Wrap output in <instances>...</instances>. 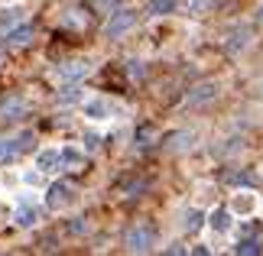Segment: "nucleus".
<instances>
[{
    "instance_id": "1",
    "label": "nucleus",
    "mask_w": 263,
    "mask_h": 256,
    "mask_svg": "<svg viewBox=\"0 0 263 256\" xmlns=\"http://www.w3.org/2000/svg\"><path fill=\"white\" fill-rule=\"evenodd\" d=\"M153 243H156V230L149 227V224H137V227H130L127 237H124V247L130 253H149Z\"/></svg>"
},
{
    "instance_id": "2",
    "label": "nucleus",
    "mask_w": 263,
    "mask_h": 256,
    "mask_svg": "<svg viewBox=\"0 0 263 256\" xmlns=\"http://www.w3.org/2000/svg\"><path fill=\"white\" fill-rule=\"evenodd\" d=\"M228 211L234 214V218H254V214L260 211V198L250 188H240L231 194V204H228Z\"/></svg>"
},
{
    "instance_id": "3",
    "label": "nucleus",
    "mask_w": 263,
    "mask_h": 256,
    "mask_svg": "<svg viewBox=\"0 0 263 256\" xmlns=\"http://www.w3.org/2000/svg\"><path fill=\"white\" fill-rule=\"evenodd\" d=\"M137 26V13L134 10H114L107 19V26H104V36L107 39H120L124 33H130V29Z\"/></svg>"
},
{
    "instance_id": "4",
    "label": "nucleus",
    "mask_w": 263,
    "mask_h": 256,
    "mask_svg": "<svg viewBox=\"0 0 263 256\" xmlns=\"http://www.w3.org/2000/svg\"><path fill=\"white\" fill-rule=\"evenodd\" d=\"M75 201V188L68 185V182H52L46 191V208L49 211H65L68 204Z\"/></svg>"
},
{
    "instance_id": "5",
    "label": "nucleus",
    "mask_w": 263,
    "mask_h": 256,
    "mask_svg": "<svg viewBox=\"0 0 263 256\" xmlns=\"http://www.w3.org/2000/svg\"><path fill=\"white\" fill-rule=\"evenodd\" d=\"M205 224L215 233H228L231 227H234V214H231L228 208H215L211 214H205Z\"/></svg>"
},
{
    "instance_id": "6",
    "label": "nucleus",
    "mask_w": 263,
    "mask_h": 256,
    "mask_svg": "<svg viewBox=\"0 0 263 256\" xmlns=\"http://www.w3.org/2000/svg\"><path fill=\"white\" fill-rule=\"evenodd\" d=\"M26 101L23 97H4L0 101V120H20V117H26Z\"/></svg>"
},
{
    "instance_id": "7",
    "label": "nucleus",
    "mask_w": 263,
    "mask_h": 256,
    "mask_svg": "<svg viewBox=\"0 0 263 256\" xmlns=\"http://www.w3.org/2000/svg\"><path fill=\"white\" fill-rule=\"evenodd\" d=\"M247 43H250V26H234V29H231V33H228V52L231 55H237V52H244V49H247Z\"/></svg>"
},
{
    "instance_id": "8",
    "label": "nucleus",
    "mask_w": 263,
    "mask_h": 256,
    "mask_svg": "<svg viewBox=\"0 0 263 256\" xmlns=\"http://www.w3.org/2000/svg\"><path fill=\"white\" fill-rule=\"evenodd\" d=\"M88 71H91V62H85V58H75V62H65L62 68H59V78H62V81H82Z\"/></svg>"
},
{
    "instance_id": "9",
    "label": "nucleus",
    "mask_w": 263,
    "mask_h": 256,
    "mask_svg": "<svg viewBox=\"0 0 263 256\" xmlns=\"http://www.w3.org/2000/svg\"><path fill=\"white\" fill-rule=\"evenodd\" d=\"M59 169H85V152H78L75 146H65V149H59Z\"/></svg>"
},
{
    "instance_id": "10",
    "label": "nucleus",
    "mask_w": 263,
    "mask_h": 256,
    "mask_svg": "<svg viewBox=\"0 0 263 256\" xmlns=\"http://www.w3.org/2000/svg\"><path fill=\"white\" fill-rule=\"evenodd\" d=\"M215 97H218V85H215V81H205V85H198L189 94V104L198 107V104H208V101H215Z\"/></svg>"
},
{
    "instance_id": "11",
    "label": "nucleus",
    "mask_w": 263,
    "mask_h": 256,
    "mask_svg": "<svg viewBox=\"0 0 263 256\" xmlns=\"http://www.w3.org/2000/svg\"><path fill=\"white\" fill-rule=\"evenodd\" d=\"M85 117L88 120H107L110 117V101H104V97L85 101Z\"/></svg>"
},
{
    "instance_id": "12",
    "label": "nucleus",
    "mask_w": 263,
    "mask_h": 256,
    "mask_svg": "<svg viewBox=\"0 0 263 256\" xmlns=\"http://www.w3.org/2000/svg\"><path fill=\"white\" fill-rule=\"evenodd\" d=\"M29 43H33V26H29V23H23V26H16V29L7 33V46H13V49L29 46Z\"/></svg>"
},
{
    "instance_id": "13",
    "label": "nucleus",
    "mask_w": 263,
    "mask_h": 256,
    "mask_svg": "<svg viewBox=\"0 0 263 256\" xmlns=\"http://www.w3.org/2000/svg\"><path fill=\"white\" fill-rule=\"evenodd\" d=\"M201 227H205V214H201L198 208H189L185 214H182V230L185 233H198Z\"/></svg>"
},
{
    "instance_id": "14",
    "label": "nucleus",
    "mask_w": 263,
    "mask_h": 256,
    "mask_svg": "<svg viewBox=\"0 0 263 256\" xmlns=\"http://www.w3.org/2000/svg\"><path fill=\"white\" fill-rule=\"evenodd\" d=\"M192 140H195L192 130H179V133L169 136V149H173V152H185V149H192Z\"/></svg>"
},
{
    "instance_id": "15",
    "label": "nucleus",
    "mask_w": 263,
    "mask_h": 256,
    "mask_svg": "<svg viewBox=\"0 0 263 256\" xmlns=\"http://www.w3.org/2000/svg\"><path fill=\"white\" fill-rule=\"evenodd\" d=\"M36 169L39 172H55L59 169V149H43L36 156Z\"/></svg>"
},
{
    "instance_id": "16",
    "label": "nucleus",
    "mask_w": 263,
    "mask_h": 256,
    "mask_svg": "<svg viewBox=\"0 0 263 256\" xmlns=\"http://www.w3.org/2000/svg\"><path fill=\"white\" fill-rule=\"evenodd\" d=\"M36 221H39V211L33 204H20L16 208V224L20 227H36Z\"/></svg>"
},
{
    "instance_id": "17",
    "label": "nucleus",
    "mask_w": 263,
    "mask_h": 256,
    "mask_svg": "<svg viewBox=\"0 0 263 256\" xmlns=\"http://www.w3.org/2000/svg\"><path fill=\"white\" fill-rule=\"evenodd\" d=\"M146 10H149V16H166L176 10V0H149Z\"/></svg>"
},
{
    "instance_id": "18",
    "label": "nucleus",
    "mask_w": 263,
    "mask_h": 256,
    "mask_svg": "<svg viewBox=\"0 0 263 256\" xmlns=\"http://www.w3.org/2000/svg\"><path fill=\"white\" fill-rule=\"evenodd\" d=\"M263 247H260V240H240L237 247H234V253L237 256H257Z\"/></svg>"
},
{
    "instance_id": "19",
    "label": "nucleus",
    "mask_w": 263,
    "mask_h": 256,
    "mask_svg": "<svg viewBox=\"0 0 263 256\" xmlns=\"http://www.w3.org/2000/svg\"><path fill=\"white\" fill-rule=\"evenodd\" d=\"M185 10H189V16H201L211 10V0H185Z\"/></svg>"
},
{
    "instance_id": "20",
    "label": "nucleus",
    "mask_w": 263,
    "mask_h": 256,
    "mask_svg": "<svg viewBox=\"0 0 263 256\" xmlns=\"http://www.w3.org/2000/svg\"><path fill=\"white\" fill-rule=\"evenodd\" d=\"M16 152H20L16 149V140H0V162H10Z\"/></svg>"
},
{
    "instance_id": "21",
    "label": "nucleus",
    "mask_w": 263,
    "mask_h": 256,
    "mask_svg": "<svg viewBox=\"0 0 263 256\" xmlns=\"http://www.w3.org/2000/svg\"><path fill=\"white\" fill-rule=\"evenodd\" d=\"M78 13H82V10H68V16L62 19V23H65V26H85V23H88V16L82 19Z\"/></svg>"
},
{
    "instance_id": "22",
    "label": "nucleus",
    "mask_w": 263,
    "mask_h": 256,
    "mask_svg": "<svg viewBox=\"0 0 263 256\" xmlns=\"http://www.w3.org/2000/svg\"><path fill=\"white\" fill-rule=\"evenodd\" d=\"M98 146H101V136L88 133V136H85V149H88V152H98Z\"/></svg>"
},
{
    "instance_id": "23",
    "label": "nucleus",
    "mask_w": 263,
    "mask_h": 256,
    "mask_svg": "<svg viewBox=\"0 0 263 256\" xmlns=\"http://www.w3.org/2000/svg\"><path fill=\"white\" fill-rule=\"evenodd\" d=\"M130 78H143V62H130Z\"/></svg>"
},
{
    "instance_id": "24",
    "label": "nucleus",
    "mask_w": 263,
    "mask_h": 256,
    "mask_svg": "<svg viewBox=\"0 0 263 256\" xmlns=\"http://www.w3.org/2000/svg\"><path fill=\"white\" fill-rule=\"evenodd\" d=\"M68 230H72V233H85V230H88V224H85L82 218H75V224H68Z\"/></svg>"
},
{
    "instance_id": "25",
    "label": "nucleus",
    "mask_w": 263,
    "mask_h": 256,
    "mask_svg": "<svg viewBox=\"0 0 263 256\" xmlns=\"http://www.w3.org/2000/svg\"><path fill=\"white\" fill-rule=\"evenodd\" d=\"M72 101H78V88H65V94H62V104H72Z\"/></svg>"
},
{
    "instance_id": "26",
    "label": "nucleus",
    "mask_w": 263,
    "mask_h": 256,
    "mask_svg": "<svg viewBox=\"0 0 263 256\" xmlns=\"http://www.w3.org/2000/svg\"><path fill=\"white\" fill-rule=\"evenodd\" d=\"M23 182H26V185H36V182H39V175H36V172H26V175H23Z\"/></svg>"
},
{
    "instance_id": "27",
    "label": "nucleus",
    "mask_w": 263,
    "mask_h": 256,
    "mask_svg": "<svg viewBox=\"0 0 263 256\" xmlns=\"http://www.w3.org/2000/svg\"><path fill=\"white\" fill-rule=\"evenodd\" d=\"M166 253H189L185 247H179V243H173V247H166Z\"/></svg>"
},
{
    "instance_id": "28",
    "label": "nucleus",
    "mask_w": 263,
    "mask_h": 256,
    "mask_svg": "<svg viewBox=\"0 0 263 256\" xmlns=\"http://www.w3.org/2000/svg\"><path fill=\"white\" fill-rule=\"evenodd\" d=\"M189 253H195V256H205V253H211V250H208V247H192Z\"/></svg>"
},
{
    "instance_id": "29",
    "label": "nucleus",
    "mask_w": 263,
    "mask_h": 256,
    "mask_svg": "<svg viewBox=\"0 0 263 256\" xmlns=\"http://www.w3.org/2000/svg\"><path fill=\"white\" fill-rule=\"evenodd\" d=\"M98 7H104V10H110V7H117V0H98Z\"/></svg>"
},
{
    "instance_id": "30",
    "label": "nucleus",
    "mask_w": 263,
    "mask_h": 256,
    "mask_svg": "<svg viewBox=\"0 0 263 256\" xmlns=\"http://www.w3.org/2000/svg\"><path fill=\"white\" fill-rule=\"evenodd\" d=\"M254 19H257V23H263V4L257 7V13H254Z\"/></svg>"
}]
</instances>
